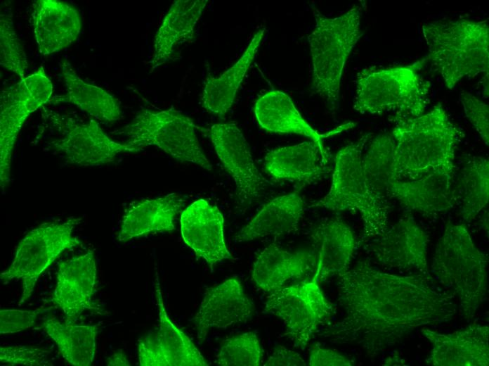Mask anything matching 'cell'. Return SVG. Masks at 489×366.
<instances>
[{
	"mask_svg": "<svg viewBox=\"0 0 489 366\" xmlns=\"http://www.w3.org/2000/svg\"><path fill=\"white\" fill-rule=\"evenodd\" d=\"M81 221V217H70L43 222L19 242L11 264L0 274L4 282L22 280L19 305L30 298L40 275L63 252L83 247L82 241L73 235Z\"/></svg>",
	"mask_w": 489,
	"mask_h": 366,
	"instance_id": "8",
	"label": "cell"
},
{
	"mask_svg": "<svg viewBox=\"0 0 489 366\" xmlns=\"http://www.w3.org/2000/svg\"><path fill=\"white\" fill-rule=\"evenodd\" d=\"M207 2L206 0L174 1L155 35L151 72L167 62L180 43L194 38L195 27Z\"/></svg>",
	"mask_w": 489,
	"mask_h": 366,
	"instance_id": "27",
	"label": "cell"
},
{
	"mask_svg": "<svg viewBox=\"0 0 489 366\" xmlns=\"http://www.w3.org/2000/svg\"><path fill=\"white\" fill-rule=\"evenodd\" d=\"M308 365L311 366H351L354 365V362L334 350L316 344L311 350Z\"/></svg>",
	"mask_w": 489,
	"mask_h": 366,
	"instance_id": "39",
	"label": "cell"
},
{
	"mask_svg": "<svg viewBox=\"0 0 489 366\" xmlns=\"http://www.w3.org/2000/svg\"><path fill=\"white\" fill-rule=\"evenodd\" d=\"M0 64L21 79L28 67L25 52L8 13L0 16Z\"/></svg>",
	"mask_w": 489,
	"mask_h": 366,
	"instance_id": "35",
	"label": "cell"
},
{
	"mask_svg": "<svg viewBox=\"0 0 489 366\" xmlns=\"http://www.w3.org/2000/svg\"><path fill=\"white\" fill-rule=\"evenodd\" d=\"M200 130L211 140L217 156L233 177L238 204L247 207L263 196L268 182L256 167L247 142L237 125L216 123Z\"/></svg>",
	"mask_w": 489,
	"mask_h": 366,
	"instance_id": "11",
	"label": "cell"
},
{
	"mask_svg": "<svg viewBox=\"0 0 489 366\" xmlns=\"http://www.w3.org/2000/svg\"><path fill=\"white\" fill-rule=\"evenodd\" d=\"M369 136L363 135L337 153L330 191L312 205L330 210L358 213L363 222V232L357 245L376 239L389 226V206L372 196L363 174V151Z\"/></svg>",
	"mask_w": 489,
	"mask_h": 366,
	"instance_id": "7",
	"label": "cell"
},
{
	"mask_svg": "<svg viewBox=\"0 0 489 366\" xmlns=\"http://www.w3.org/2000/svg\"><path fill=\"white\" fill-rule=\"evenodd\" d=\"M155 289L159 316L158 324L139 341L138 346L139 365L141 366L209 365L190 339L169 318L165 309L157 273H156Z\"/></svg>",
	"mask_w": 489,
	"mask_h": 366,
	"instance_id": "13",
	"label": "cell"
},
{
	"mask_svg": "<svg viewBox=\"0 0 489 366\" xmlns=\"http://www.w3.org/2000/svg\"><path fill=\"white\" fill-rule=\"evenodd\" d=\"M41 327L56 343L62 356L75 366L91 365L96 352L99 324H76L54 317L46 318Z\"/></svg>",
	"mask_w": 489,
	"mask_h": 366,
	"instance_id": "30",
	"label": "cell"
},
{
	"mask_svg": "<svg viewBox=\"0 0 489 366\" xmlns=\"http://www.w3.org/2000/svg\"><path fill=\"white\" fill-rule=\"evenodd\" d=\"M197 129L191 118L173 108L143 109L119 133L128 138V144L141 149L155 146L178 161L211 170L212 165L200 145Z\"/></svg>",
	"mask_w": 489,
	"mask_h": 366,
	"instance_id": "9",
	"label": "cell"
},
{
	"mask_svg": "<svg viewBox=\"0 0 489 366\" xmlns=\"http://www.w3.org/2000/svg\"><path fill=\"white\" fill-rule=\"evenodd\" d=\"M337 285L344 317L318 336L357 346L372 358L418 328L450 321L457 312L454 296L436 288L429 274L396 275L359 261L338 275Z\"/></svg>",
	"mask_w": 489,
	"mask_h": 366,
	"instance_id": "1",
	"label": "cell"
},
{
	"mask_svg": "<svg viewBox=\"0 0 489 366\" xmlns=\"http://www.w3.org/2000/svg\"><path fill=\"white\" fill-rule=\"evenodd\" d=\"M264 365L304 366L306 363L298 353L279 346L274 349Z\"/></svg>",
	"mask_w": 489,
	"mask_h": 366,
	"instance_id": "40",
	"label": "cell"
},
{
	"mask_svg": "<svg viewBox=\"0 0 489 366\" xmlns=\"http://www.w3.org/2000/svg\"><path fill=\"white\" fill-rule=\"evenodd\" d=\"M180 222L184 242L211 270L232 258L225 241L223 217L217 207L198 199L183 210Z\"/></svg>",
	"mask_w": 489,
	"mask_h": 366,
	"instance_id": "15",
	"label": "cell"
},
{
	"mask_svg": "<svg viewBox=\"0 0 489 366\" xmlns=\"http://www.w3.org/2000/svg\"><path fill=\"white\" fill-rule=\"evenodd\" d=\"M429 236L409 214L388 226L384 232L363 246L382 266L429 274L427 251Z\"/></svg>",
	"mask_w": 489,
	"mask_h": 366,
	"instance_id": "12",
	"label": "cell"
},
{
	"mask_svg": "<svg viewBox=\"0 0 489 366\" xmlns=\"http://www.w3.org/2000/svg\"><path fill=\"white\" fill-rule=\"evenodd\" d=\"M0 106V184L4 189L10 182L12 155L18 134L33 111L15 84L3 90Z\"/></svg>",
	"mask_w": 489,
	"mask_h": 366,
	"instance_id": "32",
	"label": "cell"
},
{
	"mask_svg": "<svg viewBox=\"0 0 489 366\" xmlns=\"http://www.w3.org/2000/svg\"><path fill=\"white\" fill-rule=\"evenodd\" d=\"M432 348L426 358L433 366H488V335L486 325L473 324L452 333H439L428 328L421 329Z\"/></svg>",
	"mask_w": 489,
	"mask_h": 366,
	"instance_id": "18",
	"label": "cell"
},
{
	"mask_svg": "<svg viewBox=\"0 0 489 366\" xmlns=\"http://www.w3.org/2000/svg\"><path fill=\"white\" fill-rule=\"evenodd\" d=\"M304 202L298 193L276 197L265 204L234 239L244 242L266 236H280L298 230Z\"/></svg>",
	"mask_w": 489,
	"mask_h": 366,
	"instance_id": "26",
	"label": "cell"
},
{
	"mask_svg": "<svg viewBox=\"0 0 489 366\" xmlns=\"http://www.w3.org/2000/svg\"><path fill=\"white\" fill-rule=\"evenodd\" d=\"M362 8L354 6L344 14L330 18L313 8L315 25L308 36L312 59V89L328 108L339 107L341 79L352 49L361 37Z\"/></svg>",
	"mask_w": 489,
	"mask_h": 366,
	"instance_id": "5",
	"label": "cell"
},
{
	"mask_svg": "<svg viewBox=\"0 0 489 366\" xmlns=\"http://www.w3.org/2000/svg\"><path fill=\"white\" fill-rule=\"evenodd\" d=\"M312 236L319 253L311 281L319 284L348 269L357 242L347 223L338 217L327 220L313 229Z\"/></svg>",
	"mask_w": 489,
	"mask_h": 366,
	"instance_id": "23",
	"label": "cell"
},
{
	"mask_svg": "<svg viewBox=\"0 0 489 366\" xmlns=\"http://www.w3.org/2000/svg\"><path fill=\"white\" fill-rule=\"evenodd\" d=\"M108 366H129L131 364L125 352L122 349H118L106 360Z\"/></svg>",
	"mask_w": 489,
	"mask_h": 366,
	"instance_id": "41",
	"label": "cell"
},
{
	"mask_svg": "<svg viewBox=\"0 0 489 366\" xmlns=\"http://www.w3.org/2000/svg\"><path fill=\"white\" fill-rule=\"evenodd\" d=\"M65 95L56 96L49 101L70 103L94 118L107 122L118 120L122 111L117 100L105 89L86 82L80 78L67 60L60 63Z\"/></svg>",
	"mask_w": 489,
	"mask_h": 366,
	"instance_id": "29",
	"label": "cell"
},
{
	"mask_svg": "<svg viewBox=\"0 0 489 366\" xmlns=\"http://www.w3.org/2000/svg\"><path fill=\"white\" fill-rule=\"evenodd\" d=\"M39 313L40 309L35 310H1V334L17 333L32 327L34 324Z\"/></svg>",
	"mask_w": 489,
	"mask_h": 366,
	"instance_id": "38",
	"label": "cell"
},
{
	"mask_svg": "<svg viewBox=\"0 0 489 366\" xmlns=\"http://www.w3.org/2000/svg\"><path fill=\"white\" fill-rule=\"evenodd\" d=\"M51 351L44 347L15 344L0 348V362L6 365H53Z\"/></svg>",
	"mask_w": 489,
	"mask_h": 366,
	"instance_id": "36",
	"label": "cell"
},
{
	"mask_svg": "<svg viewBox=\"0 0 489 366\" xmlns=\"http://www.w3.org/2000/svg\"><path fill=\"white\" fill-rule=\"evenodd\" d=\"M61 122L62 132L51 144L66 161L79 166H96L112 162L122 153L142 149L111 139L94 119L75 122L66 118Z\"/></svg>",
	"mask_w": 489,
	"mask_h": 366,
	"instance_id": "14",
	"label": "cell"
},
{
	"mask_svg": "<svg viewBox=\"0 0 489 366\" xmlns=\"http://www.w3.org/2000/svg\"><path fill=\"white\" fill-rule=\"evenodd\" d=\"M316 263L317 256L313 251L292 253L271 244L256 257L252 277L259 289L271 293L291 279L302 278L315 268Z\"/></svg>",
	"mask_w": 489,
	"mask_h": 366,
	"instance_id": "22",
	"label": "cell"
},
{
	"mask_svg": "<svg viewBox=\"0 0 489 366\" xmlns=\"http://www.w3.org/2000/svg\"><path fill=\"white\" fill-rule=\"evenodd\" d=\"M362 170L366 185L380 202L389 205L390 189L398 179L395 168L394 141L391 134L377 135L362 157Z\"/></svg>",
	"mask_w": 489,
	"mask_h": 366,
	"instance_id": "31",
	"label": "cell"
},
{
	"mask_svg": "<svg viewBox=\"0 0 489 366\" xmlns=\"http://www.w3.org/2000/svg\"><path fill=\"white\" fill-rule=\"evenodd\" d=\"M395 168L398 179H414L431 172H454L461 132L442 105L412 118H394Z\"/></svg>",
	"mask_w": 489,
	"mask_h": 366,
	"instance_id": "2",
	"label": "cell"
},
{
	"mask_svg": "<svg viewBox=\"0 0 489 366\" xmlns=\"http://www.w3.org/2000/svg\"><path fill=\"white\" fill-rule=\"evenodd\" d=\"M454 172L439 170L414 179H397L390 189V199L430 217L445 213L455 203L452 189Z\"/></svg>",
	"mask_w": 489,
	"mask_h": 366,
	"instance_id": "19",
	"label": "cell"
},
{
	"mask_svg": "<svg viewBox=\"0 0 489 366\" xmlns=\"http://www.w3.org/2000/svg\"><path fill=\"white\" fill-rule=\"evenodd\" d=\"M96 279L93 250L58 265L51 301L63 311L66 321L74 322L84 311L98 309L92 301Z\"/></svg>",
	"mask_w": 489,
	"mask_h": 366,
	"instance_id": "17",
	"label": "cell"
},
{
	"mask_svg": "<svg viewBox=\"0 0 489 366\" xmlns=\"http://www.w3.org/2000/svg\"><path fill=\"white\" fill-rule=\"evenodd\" d=\"M254 114L259 125L273 133H293L308 137L318 145L323 160L328 163L329 155L323 138L302 118L291 98L285 92L272 90L256 101Z\"/></svg>",
	"mask_w": 489,
	"mask_h": 366,
	"instance_id": "24",
	"label": "cell"
},
{
	"mask_svg": "<svg viewBox=\"0 0 489 366\" xmlns=\"http://www.w3.org/2000/svg\"><path fill=\"white\" fill-rule=\"evenodd\" d=\"M254 312V305L238 279L229 278L208 288L193 318L197 339L203 341L211 329H224L246 322Z\"/></svg>",
	"mask_w": 489,
	"mask_h": 366,
	"instance_id": "16",
	"label": "cell"
},
{
	"mask_svg": "<svg viewBox=\"0 0 489 366\" xmlns=\"http://www.w3.org/2000/svg\"><path fill=\"white\" fill-rule=\"evenodd\" d=\"M185 204V198L176 193L132 203L123 215L118 241L126 242L150 234L174 230L176 217Z\"/></svg>",
	"mask_w": 489,
	"mask_h": 366,
	"instance_id": "21",
	"label": "cell"
},
{
	"mask_svg": "<svg viewBox=\"0 0 489 366\" xmlns=\"http://www.w3.org/2000/svg\"><path fill=\"white\" fill-rule=\"evenodd\" d=\"M327 163L314 141L280 147L270 151L264 166L276 179L310 183L328 172Z\"/></svg>",
	"mask_w": 489,
	"mask_h": 366,
	"instance_id": "25",
	"label": "cell"
},
{
	"mask_svg": "<svg viewBox=\"0 0 489 366\" xmlns=\"http://www.w3.org/2000/svg\"><path fill=\"white\" fill-rule=\"evenodd\" d=\"M264 312L280 318L285 326L284 335L295 347L304 350L320 327L334 313L318 284L304 282L282 286L270 293Z\"/></svg>",
	"mask_w": 489,
	"mask_h": 366,
	"instance_id": "10",
	"label": "cell"
},
{
	"mask_svg": "<svg viewBox=\"0 0 489 366\" xmlns=\"http://www.w3.org/2000/svg\"><path fill=\"white\" fill-rule=\"evenodd\" d=\"M262 351L256 334L245 332L226 340L216 355L219 365L258 366L261 362Z\"/></svg>",
	"mask_w": 489,
	"mask_h": 366,
	"instance_id": "34",
	"label": "cell"
},
{
	"mask_svg": "<svg viewBox=\"0 0 489 366\" xmlns=\"http://www.w3.org/2000/svg\"><path fill=\"white\" fill-rule=\"evenodd\" d=\"M386 69H365L356 78L353 108L362 114L393 112L398 118L424 113L429 103L430 84L418 73L426 61Z\"/></svg>",
	"mask_w": 489,
	"mask_h": 366,
	"instance_id": "6",
	"label": "cell"
},
{
	"mask_svg": "<svg viewBox=\"0 0 489 366\" xmlns=\"http://www.w3.org/2000/svg\"><path fill=\"white\" fill-rule=\"evenodd\" d=\"M462 218L470 222L488 205L489 199V162L483 157H474L466 165L462 177Z\"/></svg>",
	"mask_w": 489,
	"mask_h": 366,
	"instance_id": "33",
	"label": "cell"
},
{
	"mask_svg": "<svg viewBox=\"0 0 489 366\" xmlns=\"http://www.w3.org/2000/svg\"><path fill=\"white\" fill-rule=\"evenodd\" d=\"M460 101L467 118L488 146L489 141L488 105L468 92L460 94Z\"/></svg>",
	"mask_w": 489,
	"mask_h": 366,
	"instance_id": "37",
	"label": "cell"
},
{
	"mask_svg": "<svg viewBox=\"0 0 489 366\" xmlns=\"http://www.w3.org/2000/svg\"><path fill=\"white\" fill-rule=\"evenodd\" d=\"M32 25L39 52L49 55L77 39L82 21L78 11L69 4L56 0H39L34 4Z\"/></svg>",
	"mask_w": 489,
	"mask_h": 366,
	"instance_id": "20",
	"label": "cell"
},
{
	"mask_svg": "<svg viewBox=\"0 0 489 366\" xmlns=\"http://www.w3.org/2000/svg\"><path fill=\"white\" fill-rule=\"evenodd\" d=\"M429 59L449 89L464 77L488 73L489 28L485 22L436 21L422 26Z\"/></svg>",
	"mask_w": 489,
	"mask_h": 366,
	"instance_id": "4",
	"label": "cell"
},
{
	"mask_svg": "<svg viewBox=\"0 0 489 366\" xmlns=\"http://www.w3.org/2000/svg\"><path fill=\"white\" fill-rule=\"evenodd\" d=\"M266 29H259L248 46L230 68L219 77L208 75L200 97L203 108L222 117L233 104L238 89L253 61L263 39Z\"/></svg>",
	"mask_w": 489,
	"mask_h": 366,
	"instance_id": "28",
	"label": "cell"
},
{
	"mask_svg": "<svg viewBox=\"0 0 489 366\" xmlns=\"http://www.w3.org/2000/svg\"><path fill=\"white\" fill-rule=\"evenodd\" d=\"M488 254L474 243L464 224L448 221L436 247L431 270L459 301V313L474 320L487 294Z\"/></svg>",
	"mask_w": 489,
	"mask_h": 366,
	"instance_id": "3",
	"label": "cell"
}]
</instances>
